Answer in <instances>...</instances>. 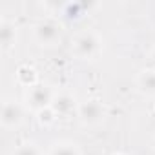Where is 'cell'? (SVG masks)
Instances as JSON below:
<instances>
[{
	"label": "cell",
	"instance_id": "cell-1",
	"mask_svg": "<svg viewBox=\"0 0 155 155\" xmlns=\"http://www.w3.org/2000/svg\"><path fill=\"white\" fill-rule=\"evenodd\" d=\"M101 40L93 31H84L73 40V53L79 58H93L99 53Z\"/></svg>",
	"mask_w": 155,
	"mask_h": 155
},
{
	"label": "cell",
	"instance_id": "cell-2",
	"mask_svg": "<svg viewBox=\"0 0 155 155\" xmlns=\"http://www.w3.org/2000/svg\"><path fill=\"white\" fill-rule=\"evenodd\" d=\"M77 111H79V117L84 124H99L104 115H106V110H104V104L97 99H88L84 102L79 104V108H77Z\"/></svg>",
	"mask_w": 155,
	"mask_h": 155
},
{
	"label": "cell",
	"instance_id": "cell-3",
	"mask_svg": "<svg viewBox=\"0 0 155 155\" xmlns=\"http://www.w3.org/2000/svg\"><path fill=\"white\" fill-rule=\"evenodd\" d=\"M53 97H55V95L51 93V90H49L48 86L37 84V86H33V88L28 90V93H26V102H28V106H29L31 110L40 111V110L51 106Z\"/></svg>",
	"mask_w": 155,
	"mask_h": 155
},
{
	"label": "cell",
	"instance_id": "cell-4",
	"mask_svg": "<svg viewBox=\"0 0 155 155\" xmlns=\"http://www.w3.org/2000/svg\"><path fill=\"white\" fill-rule=\"evenodd\" d=\"M62 28L55 20H42L35 26V38L40 44H55L60 38Z\"/></svg>",
	"mask_w": 155,
	"mask_h": 155
},
{
	"label": "cell",
	"instance_id": "cell-5",
	"mask_svg": "<svg viewBox=\"0 0 155 155\" xmlns=\"http://www.w3.org/2000/svg\"><path fill=\"white\" fill-rule=\"evenodd\" d=\"M22 108L15 101H6L2 104V124L6 128H15L22 122Z\"/></svg>",
	"mask_w": 155,
	"mask_h": 155
},
{
	"label": "cell",
	"instance_id": "cell-6",
	"mask_svg": "<svg viewBox=\"0 0 155 155\" xmlns=\"http://www.w3.org/2000/svg\"><path fill=\"white\" fill-rule=\"evenodd\" d=\"M51 108H53V111L57 115H68L75 108H79V106H77V101H75L73 95H69V93H58V95L53 97Z\"/></svg>",
	"mask_w": 155,
	"mask_h": 155
},
{
	"label": "cell",
	"instance_id": "cell-7",
	"mask_svg": "<svg viewBox=\"0 0 155 155\" xmlns=\"http://www.w3.org/2000/svg\"><path fill=\"white\" fill-rule=\"evenodd\" d=\"M137 86L142 93L146 95H155V71L153 69H144L140 71L139 79H137Z\"/></svg>",
	"mask_w": 155,
	"mask_h": 155
},
{
	"label": "cell",
	"instance_id": "cell-8",
	"mask_svg": "<svg viewBox=\"0 0 155 155\" xmlns=\"http://www.w3.org/2000/svg\"><path fill=\"white\" fill-rule=\"evenodd\" d=\"M17 81H18L22 86H26L28 90L38 84V82H37V71H35L31 66H20V68H18V71H17Z\"/></svg>",
	"mask_w": 155,
	"mask_h": 155
},
{
	"label": "cell",
	"instance_id": "cell-9",
	"mask_svg": "<svg viewBox=\"0 0 155 155\" xmlns=\"http://www.w3.org/2000/svg\"><path fill=\"white\" fill-rule=\"evenodd\" d=\"M15 38H17V33H15V26H11L9 22H2L0 24V40H2V46L8 49L15 44Z\"/></svg>",
	"mask_w": 155,
	"mask_h": 155
},
{
	"label": "cell",
	"instance_id": "cell-10",
	"mask_svg": "<svg viewBox=\"0 0 155 155\" xmlns=\"http://www.w3.org/2000/svg\"><path fill=\"white\" fill-rule=\"evenodd\" d=\"M48 155H81V153L73 142H60V144H55Z\"/></svg>",
	"mask_w": 155,
	"mask_h": 155
},
{
	"label": "cell",
	"instance_id": "cell-11",
	"mask_svg": "<svg viewBox=\"0 0 155 155\" xmlns=\"http://www.w3.org/2000/svg\"><path fill=\"white\" fill-rule=\"evenodd\" d=\"M13 155H40V150L33 144V142H26V144H20Z\"/></svg>",
	"mask_w": 155,
	"mask_h": 155
},
{
	"label": "cell",
	"instance_id": "cell-12",
	"mask_svg": "<svg viewBox=\"0 0 155 155\" xmlns=\"http://www.w3.org/2000/svg\"><path fill=\"white\" fill-rule=\"evenodd\" d=\"M37 115H38V122L40 124H44V126H48V124H51L53 120H55V111H53V108L49 106V108H44V110H40V111H37Z\"/></svg>",
	"mask_w": 155,
	"mask_h": 155
},
{
	"label": "cell",
	"instance_id": "cell-13",
	"mask_svg": "<svg viewBox=\"0 0 155 155\" xmlns=\"http://www.w3.org/2000/svg\"><path fill=\"white\" fill-rule=\"evenodd\" d=\"M150 66H151L150 69H153V71H155V49L150 53Z\"/></svg>",
	"mask_w": 155,
	"mask_h": 155
},
{
	"label": "cell",
	"instance_id": "cell-14",
	"mask_svg": "<svg viewBox=\"0 0 155 155\" xmlns=\"http://www.w3.org/2000/svg\"><path fill=\"white\" fill-rule=\"evenodd\" d=\"M113 155H124V153H113Z\"/></svg>",
	"mask_w": 155,
	"mask_h": 155
}]
</instances>
